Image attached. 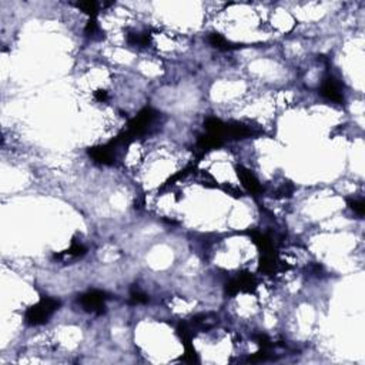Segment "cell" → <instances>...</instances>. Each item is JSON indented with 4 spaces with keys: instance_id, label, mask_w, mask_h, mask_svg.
<instances>
[{
    "instance_id": "obj_5",
    "label": "cell",
    "mask_w": 365,
    "mask_h": 365,
    "mask_svg": "<svg viewBox=\"0 0 365 365\" xmlns=\"http://www.w3.org/2000/svg\"><path fill=\"white\" fill-rule=\"evenodd\" d=\"M90 157L100 164H113L114 157H116V150L110 144L100 145V147H93L89 150Z\"/></svg>"
},
{
    "instance_id": "obj_12",
    "label": "cell",
    "mask_w": 365,
    "mask_h": 365,
    "mask_svg": "<svg viewBox=\"0 0 365 365\" xmlns=\"http://www.w3.org/2000/svg\"><path fill=\"white\" fill-rule=\"evenodd\" d=\"M97 30H99V26H97L96 17H90V19H89V23H87V26H86V33H87V34H94Z\"/></svg>"
},
{
    "instance_id": "obj_10",
    "label": "cell",
    "mask_w": 365,
    "mask_h": 365,
    "mask_svg": "<svg viewBox=\"0 0 365 365\" xmlns=\"http://www.w3.org/2000/svg\"><path fill=\"white\" fill-rule=\"evenodd\" d=\"M149 301V297L145 296L144 293H141L140 289H133L131 294H130V304L140 305L145 304Z\"/></svg>"
},
{
    "instance_id": "obj_13",
    "label": "cell",
    "mask_w": 365,
    "mask_h": 365,
    "mask_svg": "<svg viewBox=\"0 0 365 365\" xmlns=\"http://www.w3.org/2000/svg\"><path fill=\"white\" fill-rule=\"evenodd\" d=\"M94 97L99 100V101H104L107 99V93L104 90H99L94 93Z\"/></svg>"
},
{
    "instance_id": "obj_11",
    "label": "cell",
    "mask_w": 365,
    "mask_h": 365,
    "mask_svg": "<svg viewBox=\"0 0 365 365\" xmlns=\"http://www.w3.org/2000/svg\"><path fill=\"white\" fill-rule=\"evenodd\" d=\"M350 207L351 210L354 211V213H357L358 215H364L365 213V204L362 200H354V201H350Z\"/></svg>"
},
{
    "instance_id": "obj_9",
    "label": "cell",
    "mask_w": 365,
    "mask_h": 365,
    "mask_svg": "<svg viewBox=\"0 0 365 365\" xmlns=\"http://www.w3.org/2000/svg\"><path fill=\"white\" fill-rule=\"evenodd\" d=\"M127 42L133 46H149L150 45V36L149 34H130Z\"/></svg>"
},
{
    "instance_id": "obj_1",
    "label": "cell",
    "mask_w": 365,
    "mask_h": 365,
    "mask_svg": "<svg viewBox=\"0 0 365 365\" xmlns=\"http://www.w3.org/2000/svg\"><path fill=\"white\" fill-rule=\"evenodd\" d=\"M59 307H60V301L54 298H42L38 304H34L26 311L24 319L29 325H42L49 321V318L53 315V312Z\"/></svg>"
},
{
    "instance_id": "obj_6",
    "label": "cell",
    "mask_w": 365,
    "mask_h": 365,
    "mask_svg": "<svg viewBox=\"0 0 365 365\" xmlns=\"http://www.w3.org/2000/svg\"><path fill=\"white\" fill-rule=\"evenodd\" d=\"M238 177H240V180L243 182V186L247 189V190L252 193V194H257L261 191V186H260L259 180L254 177V174L248 171V170H245L244 167H238Z\"/></svg>"
},
{
    "instance_id": "obj_4",
    "label": "cell",
    "mask_w": 365,
    "mask_h": 365,
    "mask_svg": "<svg viewBox=\"0 0 365 365\" xmlns=\"http://www.w3.org/2000/svg\"><path fill=\"white\" fill-rule=\"evenodd\" d=\"M321 94H322L325 99L335 101V103H342V101H344L341 86H340V83H338L333 76H327L322 80V84H321Z\"/></svg>"
},
{
    "instance_id": "obj_7",
    "label": "cell",
    "mask_w": 365,
    "mask_h": 365,
    "mask_svg": "<svg viewBox=\"0 0 365 365\" xmlns=\"http://www.w3.org/2000/svg\"><path fill=\"white\" fill-rule=\"evenodd\" d=\"M208 42L210 45L218 49V50H223V52H227V50H233V49H238L240 45H231L230 42H227V39L224 36H221L218 33H211L208 36Z\"/></svg>"
},
{
    "instance_id": "obj_3",
    "label": "cell",
    "mask_w": 365,
    "mask_h": 365,
    "mask_svg": "<svg viewBox=\"0 0 365 365\" xmlns=\"http://www.w3.org/2000/svg\"><path fill=\"white\" fill-rule=\"evenodd\" d=\"M254 288H256V280L250 274H243L227 284V293L231 296H236L237 293H251Z\"/></svg>"
},
{
    "instance_id": "obj_8",
    "label": "cell",
    "mask_w": 365,
    "mask_h": 365,
    "mask_svg": "<svg viewBox=\"0 0 365 365\" xmlns=\"http://www.w3.org/2000/svg\"><path fill=\"white\" fill-rule=\"evenodd\" d=\"M77 8L80 9L82 12L87 13L89 17H96L97 16V12H99V5L96 2H80L76 5Z\"/></svg>"
},
{
    "instance_id": "obj_2",
    "label": "cell",
    "mask_w": 365,
    "mask_h": 365,
    "mask_svg": "<svg viewBox=\"0 0 365 365\" xmlns=\"http://www.w3.org/2000/svg\"><path fill=\"white\" fill-rule=\"evenodd\" d=\"M106 300L107 294L99 289H91L89 293H86L80 297L79 303L82 304L84 311L93 312V314H103L104 308H106Z\"/></svg>"
}]
</instances>
